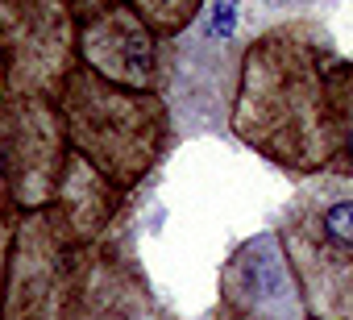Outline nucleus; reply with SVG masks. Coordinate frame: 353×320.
<instances>
[{
  "instance_id": "ddd939ff",
  "label": "nucleus",
  "mask_w": 353,
  "mask_h": 320,
  "mask_svg": "<svg viewBox=\"0 0 353 320\" xmlns=\"http://www.w3.org/2000/svg\"><path fill=\"white\" fill-rule=\"evenodd\" d=\"M13 229L17 221H0V295H5V274H9V254H13Z\"/></svg>"
},
{
  "instance_id": "f03ea898",
  "label": "nucleus",
  "mask_w": 353,
  "mask_h": 320,
  "mask_svg": "<svg viewBox=\"0 0 353 320\" xmlns=\"http://www.w3.org/2000/svg\"><path fill=\"white\" fill-rule=\"evenodd\" d=\"M71 154L96 167L112 188L133 192L170 146V112L158 92H133L75 67L54 96Z\"/></svg>"
},
{
  "instance_id": "f8f14e48",
  "label": "nucleus",
  "mask_w": 353,
  "mask_h": 320,
  "mask_svg": "<svg viewBox=\"0 0 353 320\" xmlns=\"http://www.w3.org/2000/svg\"><path fill=\"white\" fill-rule=\"evenodd\" d=\"M129 5H133V13L158 38H174V34H183L196 21V13H200L204 0H129Z\"/></svg>"
},
{
  "instance_id": "dca6fc26",
  "label": "nucleus",
  "mask_w": 353,
  "mask_h": 320,
  "mask_svg": "<svg viewBox=\"0 0 353 320\" xmlns=\"http://www.w3.org/2000/svg\"><path fill=\"white\" fill-rule=\"evenodd\" d=\"M216 320H262V316H250V312H233V308H216Z\"/></svg>"
},
{
  "instance_id": "1a4fd4ad",
  "label": "nucleus",
  "mask_w": 353,
  "mask_h": 320,
  "mask_svg": "<svg viewBox=\"0 0 353 320\" xmlns=\"http://www.w3.org/2000/svg\"><path fill=\"white\" fill-rule=\"evenodd\" d=\"M79 320H166V312L150 295V287H145L141 270L129 262V254L100 241Z\"/></svg>"
},
{
  "instance_id": "6e6552de",
  "label": "nucleus",
  "mask_w": 353,
  "mask_h": 320,
  "mask_svg": "<svg viewBox=\"0 0 353 320\" xmlns=\"http://www.w3.org/2000/svg\"><path fill=\"white\" fill-rule=\"evenodd\" d=\"M221 308L262 320H307L299 283L274 233H258L229 254L221 266Z\"/></svg>"
},
{
  "instance_id": "39448f33",
  "label": "nucleus",
  "mask_w": 353,
  "mask_h": 320,
  "mask_svg": "<svg viewBox=\"0 0 353 320\" xmlns=\"http://www.w3.org/2000/svg\"><path fill=\"white\" fill-rule=\"evenodd\" d=\"M0 46L9 59V96L54 100L79 67L71 0H0Z\"/></svg>"
},
{
  "instance_id": "9b49d317",
  "label": "nucleus",
  "mask_w": 353,
  "mask_h": 320,
  "mask_svg": "<svg viewBox=\"0 0 353 320\" xmlns=\"http://www.w3.org/2000/svg\"><path fill=\"white\" fill-rule=\"evenodd\" d=\"M324 79H328V108H332V163L324 175L353 179V63L332 54Z\"/></svg>"
},
{
  "instance_id": "7ed1b4c3",
  "label": "nucleus",
  "mask_w": 353,
  "mask_h": 320,
  "mask_svg": "<svg viewBox=\"0 0 353 320\" xmlns=\"http://www.w3.org/2000/svg\"><path fill=\"white\" fill-rule=\"evenodd\" d=\"M307 320H353V179L312 175L279 221Z\"/></svg>"
},
{
  "instance_id": "f257e3e1",
  "label": "nucleus",
  "mask_w": 353,
  "mask_h": 320,
  "mask_svg": "<svg viewBox=\"0 0 353 320\" xmlns=\"http://www.w3.org/2000/svg\"><path fill=\"white\" fill-rule=\"evenodd\" d=\"M336 50L312 21L262 30L237 67L229 129L241 146L291 175H324L332 163V108L324 67Z\"/></svg>"
},
{
  "instance_id": "4468645a",
  "label": "nucleus",
  "mask_w": 353,
  "mask_h": 320,
  "mask_svg": "<svg viewBox=\"0 0 353 320\" xmlns=\"http://www.w3.org/2000/svg\"><path fill=\"white\" fill-rule=\"evenodd\" d=\"M21 212H17V204H13V188H9V179H5V167H0V221H17Z\"/></svg>"
},
{
  "instance_id": "9d476101",
  "label": "nucleus",
  "mask_w": 353,
  "mask_h": 320,
  "mask_svg": "<svg viewBox=\"0 0 353 320\" xmlns=\"http://www.w3.org/2000/svg\"><path fill=\"white\" fill-rule=\"evenodd\" d=\"M121 200H125L121 188H112L96 167L83 163L79 154H67V171H63L54 208L67 217V225L75 229L79 241L100 246L104 233H108V225H112L117 212H121Z\"/></svg>"
},
{
  "instance_id": "20e7f679",
  "label": "nucleus",
  "mask_w": 353,
  "mask_h": 320,
  "mask_svg": "<svg viewBox=\"0 0 353 320\" xmlns=\"http://www.w3.org/2000/svg\"><path fill=\"white\" fill-rule=\"evenodd\" d=\"M96 250L100 246L75 237L54 204L21 212L13 229L0 320H79Z\"/></svg>"
},
{
  "instance_id": "2eb2a0df",
  "label": "nucleus",
  "mask_w": 353,
  "mask_h": 320,
  "mask_svg": "<svg viewBox=\"0 0 353 320\" xmlns=\"http://www.w3.org/2000/svg\"><path fill=\"white\" fill-rule=\"evenodd\" d=\"M9 100V59H5V46H0V104Z\"/></svg>"
},
{
  "instance_id": "423d86ee",
  "label": "nucleus",
  "mask_w": 353,
  "mask_h": 320,
  "mask_svg": "<svg viewBox=\"0 0 353 320\" xmlns=\"http://www.w3.org/2000/svg\"><path fill=\"white\" fill-rule=\"evenodd\" d=\"M67 133L54 100L9 96L0 104V167L13 188L17 212L50 208L67 171Z\"/></svg>"
},
{
  "instance_id": "0eeeda50",
  "label": "nucleus",
  "mask_w": 353,
  "mask_h": 320,
  "mask_svg": "<svg viewBox=\"0 0 353 320\" xmlns=\"http://www.w3.org/2000/svg\"><path fill=\"white\" fill-rule=\"evenodd\" d=\"M75 38L79 67L133 92H158L162 38L133 13L129 0H92L75 9Z\"/></svg>"
}]
</instances>
